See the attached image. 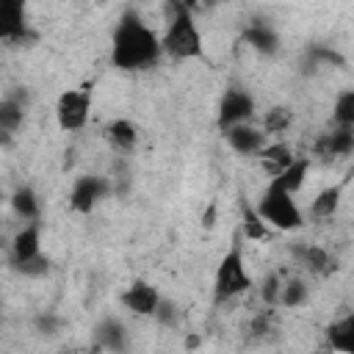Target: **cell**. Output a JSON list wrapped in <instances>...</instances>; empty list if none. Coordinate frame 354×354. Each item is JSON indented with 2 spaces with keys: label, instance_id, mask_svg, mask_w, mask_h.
Here are the masks:
<instances>
[{
  "label": "cell",
  "instance_id": "obj_1",
  "mask_svg": "<svg viewBox=\"0 0 354 354\" xmlns=\"http://www.w3.org/2000/svg\"><path fill=\"white\" fill-rule=\"evenodd\" d=\"M160 39L158 33L136 14L124 11L111 36V61L122 72H141L158 64L160 58Z\"/></svg>",
  "mask_w": 354,
  "mask_h": 354
},
{
  "label": "cell",
  "instance_id": "obj_2",
  "mask_svg": "<svg viewBox=\"0 0 354 354\" xmlns=\"http://www.w3.org/2000/svg\"><path fill=\"white\" fill-rule=\"evenodd\" d=\"M169 25L160 36V50L174 61H191L202 55V33L185 3H169Z\"/></svg>",
  "mask_w": 354,
  "mask_h": 354
},
{
  "label": "cell",
  "instance_id": "obj_3",
  "mask_svg": "<svg viewBox=\"0 0 354 354\" xmlns=\"http://www.w3.org/2000/svg\"><path fill=\"white\" fill-rule=\"evenodd\" d=\"M257 216L266 221V227H274V230H282V232H290V230H299L304 224L301 218V210L293 199V194L288 191H279L277 185H266L263 196L257 199L254 205Z\"/></svg>",
  "mask_w": 354,
  "mask_h": 354
},
{
  "label": "cell",
  "instance_id": "obj_4",
  "mask_svg": "<svg viewBox=\"0 0 354 354\" xmlns=\"http://www.w3.org/2000/svg\"><path fill=\"white\" fill-rule=\"evenodd\" d=\"M252 288V277L246 271V263H243V252L238 243L230 246V252L221 257L218 268H216V277H213V299L216 301H227V299H235L241 293H246Z\"/></svg>",
  "mask_w": 354,
  "mask_h": 354
},
{
  "label": "cell",
  "instance_id": "obj_5",
  "mask_svg": "<svg viewBox=\"0 0 354 354\" xmlns=\"http://www.w3.org/2000/svg\"><path fill=\"white\" fill-rule=\"evenodd\" d=\"M88 111H91V94L86 88H66L55 102L58 127L66 130V133H75V130L86 127Z\"/></svg>",
  "mask_w": 354,
  "mask_h": 354
},
{
  "label": "cell",
  "instance_id": "obj_6",
  "mask_svg": "<svg viewBox=\"0 0 354 354\" xmlns=\"http://www.w3.org/2000/svg\"><path fill=\"white\" fill-rule=\"evenodd\" d=\"M254 113V97L243 88H227L221 102H218V124L224 130L235 124H246Z\"/></svg>",
  "mask_w": 354,
  "mask_h": 354
},
{
  "label": "cell",
  "instance_id": "obj_7",
  "mask_svg": "<svg viewBox=\"0 0 354 354\" xmlns=\"http://www.w3.org/2000/svg\"><path fill=\"white\" fill-rule=\"evenodd\" d=\"M33 33L28 30V11L22 0H0V41H30Z\"/></svg>",
  "mask_w": 354,
  "mask_h": 354
},
{
  "label": "cell",
  "instance_id": "obj_8",
  "mask_svg": "<svg viewBox=\"0 0 354 354\" xmlns=\"http://www.w3.org/2000/svg\"><path fill=\"white\" fill-rule=\"evenodd\" d=\"M108 191H111L108 180H102V177H97V174H86V177H80V180L72 185L69 207H72L75 213L88 216V213L97 207V202H100Z\"/></svg>",
  "mask_w": 354,
  "mask_h": 354
},
{
  "label": "cell",
  "instance_id": "obj_9",
  "mask_svg": "<svg viewBox=\"0 0 354 354\" xmlns=\"http://www.w3.org/2000/svg\"><path fill=\"white\" fill-rule=\"evenodd\" d=\"M119 301L124 304V310H130L136 315H152L155 307H158V301H160V293H158L155 285H149L144 279H133L124 288V293L119 296Z\"/></svg>",
  "mask_w": 354,
  "mask_h": 354
},
{
  "label": "cell",
  "instance_id": "obj_10",
  "mask_svg": "<svg viewBox=\"0 0 354 354\" xmlns=\"http://www.w3.org/2000/svg\"><path fill=\"white\" fill-rule=\"evenodd\" d=\"M224 138L238 155H246V158H257V152L266 147V133L249 124H235L224 130Z\"/></svg>",
  "mask_w": 354,
  "mask_h": 354
},
{
  "label": "cell",
  "instance_id": "obj_11",
  "mask_svg": "<svg viewBox=\"0 0 354 354\" xmlns=\"http://www.w3.org/2000/svg\"><path fill=\"white\" fill-rule=\"evenodd\" d=\"M39 254H41L39 224H28V227H22V230L14 235V241H11V266L19 268V266H25L28 260H33V257H39Z\"/></svg>",
  "mask_w": 354,
  "mask_h": 354
},
{
  "label": "cell",
  "instance_id": "obj_12",
  "mask_svg": "<svg viewBox=\"0 0 354 354\" xmlns=\"http://www.w3.org/2000/svg\"><path fill=\"white\" fill-rule=\"evenodd\" d=\"M293 257L301 268H307L310 274H329L335 268V260L329 257L326 249L315 246V243H293Z\"/></svg>",
  "mask_w": 354,
  "mask_h": 354
},
{
  "label": "cell",
  "instance_id": "obj_13",
  "mask_svg": "<svg viewBox=\"0 0 354 354\" xmlns=\"http://www.w3.org/2000/svg\"><path fill=\"white\" fill-rule=\"evenodd\" d=\"M351 149H354V127H335L332 133H324L315 141V155L321 158L348 155Z\"/></svg>",
  "mask_w": 354,
  "mask_h": 354
},
{
  "label": "cell",
  "instance_id": "obj_14",
  "mask_svg": "<svg viewBox=\"0 0 354 354\" xmlns=\"http://www.w3.org/2000/svg\"><path fill=\"white\" fill-rule=\"evenodd\" d=\"M326 346L337 354H354V315H343L340 321H332L324 332Z\"/></svg>",
  "mask_w": 354,
  "mask_h": 354
},
{
  "label": "cell",
  "instance_id": "obj_15",
  "mask_svg": "<svg viewBox=\"0 0 354 354\" xmlns=\"http://www.w3.org/2000/svg\"><path fill=\"white\" fill-rule=\"evenodd\" d=\"M22 119H25V100H19V94L0 100V144H6L19 130Z\"/></svg>",
  "mask_w": 354,
  "mask_h": 354
},
{
  "label": "cell",
  "instance_id": "obj_16",
  "mask_svg": "<svg viewBox=\"0 0 354 354\" xmlns=\"http://www.w3.org/2000/svg\"><path fill=\"white\" fill-rule=\"evenodd\" d=\"M307 169H310V160L307 158H293L279 174L271 177V185H277L279 191H288V194H296L307 177Z\"/></svg>",
  "mask_w": 354,
  "mask_h": 354
},
{
  "label": "cell",
  "instance_id": "obj_17",
  "mask_svg": "<svg viewBox=\"0 0 354 354\" xmlns=\"http://www.w3.org/2000/svg\"><path fill=\"white\" fill-rule=\"evenodd\" d=\"M94 340L105 351H122L124 343H127V332L116 318H102L94 329Z\"/></svg>",
  "mask_w": 354,
  "mask_h": 354
},
{
  "label": "cell",
  "instance_id": "obj_18",
  "mask_svg": "<svg viewBox=\"0 0 354 354\" xmlns=\"http://www.w3.org/2000/svg\"><path fill=\"white\" fill-rule=\"evenodd\" d=\"M257 158H260V163H263V169L266 171H271V177L274 174H279L290 160H293V149L288 147V144H266L260 152H257Z\"/></svg>",
  "mask_w": 354,
  "mask_h": 354
},
{
  "label": "cell",
  "instance_id": "obj_19",
  "mask_svg": "<svg viewBox=\"0 0 354 354\" xmlns=\"http://www.w3.org/2000/svg\"><path fill=\"white\" fill-rule=\"evenodd\" d=\"M11 207H14V213H17L22 221L36 224V218H39V199H36L33 188L19 185V188L11 194Z\"/></svg>",
  "mask_w": 354,
  "mask_h": 354
},
{
  "label": "cell",
  "instance_id": "obj_20",
  "mask_svg": "<svg viewBox=\"0 0 354 354\" xmlns=\"http://www.w3.org/2000/svg\"><path fill=\"white\" fill-rule=\"evenodd\" d=\"M243 41L252 44L257 53H266V55L277 53V47H279L277 33H274L271 28H266V25H249V28L243 30Z\"/></svg>",
  "mask_w": 354,
  "mask_h": 354
},
{
  "label": "cell",
  "instance_id": "obj_21",
  "mask_svg": "<svg viewBox=\"0 0 354 354\" xmlns=\"http://www.w3.org/2000/svg\"><path fill=\"white\" fill-rule=\"evenodd\" d=\"M105 133H108L111 144H113L116 149H124V152L133 149L136 141H138V130H136V124L127 122V119H113V122L105 127Z\"/></svg>",
  "mask_w": 354,
  "mask_h": 354
},
{
  "label": "cell",
  "instance_id": "obj_22",
  "mask_svg": "<svg viewBox=\"0 0 354 354\" xmlns=\"http://www.w3.org/2000/svg\"><path fill=\"white\" fill-rule=\"evenodd\" d=\"M337 205H340V188H337V185H329V188H324V191L313 199L310 213H313L315 218H329V216L337 210Z\"/></svg>",
  "mask_w": 354,
  "mask_h": 354
},
{
  "label": "cell",
  "instance_id": "obj_23",
  "mask_svg": "<svg viewBox=\"0 0 354 354\" xmlns=\"http://www.w3.org/2000/svg\"><path fill=\"white\" fill-rule=\"evenodd\" d=\"M241 210H243V227H241V230H243V238H249V241H266V238H268V227H266V221L257 216L254 205L243 202Z\"/></svg>",
  "mask_w": 354,
  "mask_h": 354
},
{
  "label": "cell",
  "instance_id": "obj_24",
  "mask_svg": "<svg viewBox=\"0 0 354 354\" xmlns=\"http://www.w3.org/2000/svg\"><path fill=\"white\" fill-rule=\"evenodd\" d=\"M332 119H335L337 127H354V91H351V88H346V91L335 100Z\"/></svg>",
  "mask_w": 354,
  "mask_h": 354
},
{
  "label": "cell",
  "instance_id": "obj_25",
  "mask_svg": "<svg viewBox=\"0 0 354 354\" xmlns=\"http://www.w3.org/2000/svg\"><path fill=\"white\" fill-rule=\"evenodd\" d=\"M290 122H293V113H290L288 108H282V105H277V108L266 111V116H263L266 136H268V133H285V130L290 127Z\"/></svg>",
  "mask_w": 354,
  "mask_h": 354
},
{
  "label": "cell",
  "instance_id": "obj_26",
  "mask_svg": "<svg viewBox=\"0 0 354 354\" xmlns=\"http://www.w3.org/2000/svg\"><path fill=\"white\" fill-rule=\"evenodd\" d=\"M304 299H307V285L301 279H288L285 285H279V301L285 307H299L304 304Z\"/></svg>",
  "mask_w": 354,
  "mask_h": 354
},
{
  "label": "cell",
  "instance_id": "obj_27",
  "mask_svg": "<svg viewBox=\"0 0 354 354\" xmlns=\"http://www.w3.org/2000/svg\"><path fill=\"white\" fill-rule=\"evenodd\" d=\"M155 321H160L163 326H177V321H180V313H177V307H174V301H169V299H163L160 296V301H158V307H155Z\"/></svg>",
  "mask_w": 354,
  "mask_h": 354
},
{
  "label": "cell",
  "instance_id": "obj_28",
  "mask_svg": "<svg viewBox=\"0 0 354 354\" xmlns=\"http://www.w3.org/2000/svg\"><path fill=\"white\" fill-rule=\"evenodd\" d=\"M47 268H50L47 257H44V254H39V257L28 260L25 266H19L17 271H19V274H25V277H44V274H47Z\"/></svg>",
  "mask_w": 354,
  "mask_h": 354
},
{
  "label": "cell",
  "instance_id": "obj_29",
  "mask_svg": "<svg viewBox=\"0 0 354 354\" xmlns=\"http://www.w3.org/2000/svg\"><path fill=\"white\" fill-rule=\"evenodd\" d=\"M260 296H263V301H266V304H274V301L279 299V277H277V274H268V277L263 279Z\"/></svg>",
  "mask_w": 354,
  "mask_h": 354
},
{
  "label": "cell",
  "instance_id": "obj_30",
  "mask_svg": "<svg viewBox=\"0 0 354 354\" xmlns=\"http://www.w3.org/2000/svg\"><path fill=\"white\" fill-rule=\"evenodd\" d=\"M58 326H61V321H58L55 315H39V318H36V329H39L41 335H55Z\"/></svg>",
  "mask_w": 354,
  "mask_h": 354
},
{
  "label": "cell",
  "instance_id": "obj_31",
  "mask_svg": "<svg viewBox=\"0 0 354 354\" xmlns=\"http://www.w3.org/2000/svg\"><path fill=\"white\" fill-rule=\"evenodd\" d=\"M252 332H254V335H266V332H268V318H266V315L254 318V324H252Z\"/></svg>",
  "mask_w": 354,
  "mask_h": 354
},
{
  "label": "cell",
  "instance_id": "obj_32",
  "mask_svg": "<svg viewBox=\"0 0 354 354\" xmlns=\"http://www.w3.org/2000/svg\"><path fill=\"white\" fill-rule=\"evenodd\" d=\"M318 354H321V351H318Z\"/></svg>",
  "mask_w": 354,
  "mask_h": 354
}]
</instances>
